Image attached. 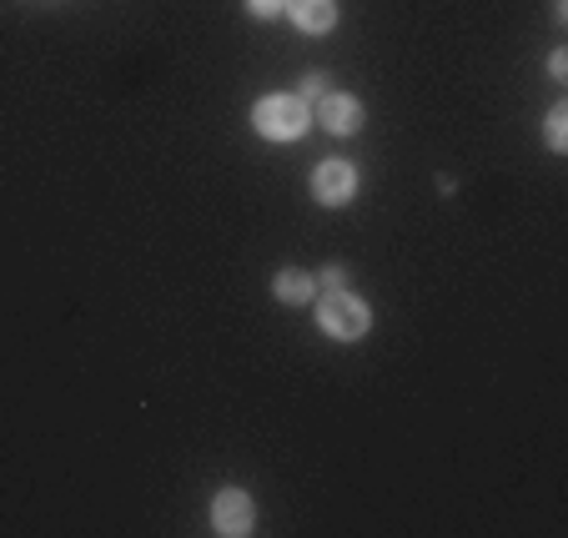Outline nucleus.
<instances>
[{
	"label": "nucleus",
	"instance_id": "obj_1",
	"mask_svg": "<svg viewBox=\"0 0 568 538\" xmlns=\"http://www.w3.org/2000/svg\"><path fill=\"white\" fill-rule=\"evenodd\" d=\"M252 121H257V131L267 141H297L312 126V106L302 97H262Z\"/></svg>",
	"mask_w": 568,
	"mask_h": 538
},
{
	"label": "nucleus",
	"instance_id": "obj_2",
	"mask_svg": "<svg viewBox=\"0 0 568 538\" xmlns=\"http://www.w3.org/2000/svg\"><path fill=\"white\" fill-rule=\"evenodd\" d=\"M317 323H322V333H327V337H343V343H353V337L367 333L373 313H367V302L353 297V292H333V297L322 302Z\"/></svg>",
	"mask_w": 568,
	"mask_h": 538
},
{
	"label": "nucleus",
	"instance_id": "obj_3",
	"mask_svg": "<svg viewBox=\"0 0 568 538\" xmlns=\"http://www.w3.org/2000/svg\"><path fill=\"white\" fill-rule=\"evenodd\" d=\"M353 192H357V172L347 162H322L317 172H312V196H317L322 206H343V202H353Z\"/></svg>",
	"mask_w": 568,
	"mask_h": 538
},
{
	"label": "nucleus",
	"instance_id": "obj_4",
	"mask_svg": "<svg viewBox=\"0 0 568 538\" xmlns=\"http://www.w3.org/2000/svg\"><path fill=\"white\" fill-rule=\"evenodd\" d=\"M212 524L216 534H252V498L247 494H236V488H226V494H216L212 504Z\"/></svg>",
	"mask_w": 568,
	"mask_h": 538
},
{
	"label": "nucleus",
	"instance_id": "obj_5",
	"mask_svg": "<svg viewBox=\"0 0 568 538\" xmlns=\"http://www.w3.org/2000/svg\"><path fill=\"white\" fill-rule=\"evenodd\" d=\"M317 121L327 131H337V136H353V131L363 126V106H357V97L327 91V97H317Z\"/></svg>",
	"mask_w": 568,
	"mask_h": 538
},
{
	"label": "nucleus",
	"instance_id": "obj_6",
	"mask_svg": "<svg viewBox=\"0 0 568 538\" xmlns=\"http://www.w3.org/2000/svg\"><path fill=\"white\" fill-rule=\"evenodd\" d=\"M287 11H292V21H297V31H307V35H322L337 26L333 0H287Z\"/></svg>",
	"mask_w": 568,
	"mask_h": 538
},
{
	"label": "nucleus",
	"instance_id": "obj_7",
	"mask_svg": "<svg viewBox=\"0 0 568 538\" xmlns=\"http://www.w3.org/2000/svg\"><path fill=\"white\" fill-rule=\"evenodd\" d=\"M272 292H277L282 302H292V307H297V302H307V297H312V277H307V272H297V267H287V272H277Z\"/></svg>",
	"mask_w": 568,
	"mask_h": 538
},
{
	"label": "nucleus",
	"instance_id": "obj_8",
	"mask_svg": "<svg viewBox=\"0 0 568 538\" xmlns=\"http://www.w3.org/2000/svg\"><path fill=\"white\" fill-rule=\"evenodd\" d=\"M564 126H568V106H554V116H548V146L554 151H564Z\"/></svg>",
	"mask_w": 568,
	"mask_h": 538
},
{
	"label": "nucleus",
	"instance_id": "obj_9",
	"mask_svg": "<svg viewBox=\"0 0 568 538\" xmlns=\"http://www.w3.org/2000/svg\"><path fill=\"white\" fill-rule=\"evenodd\" d=\"M317 97H327V75L312 71L307 81H302V101H317Z\"/></svg>",
	"mask_w": 568,
	"mask_h": 538
},
{
	"label": "nucleus",
	"instance_id": "obj_10",
	"mask_svg": "<svg viewBox=\"0 0 568 538\" xmlns=\"http://www.w3.org/2000/svg\"><path fill=\"white\" fill-rule=\"evenodd\" d=\"M252 6V16H277V11H287V0H247Z\"/></svg>",
	"mask_w": 568,
	"mask_h": 538
}]
</instances>
